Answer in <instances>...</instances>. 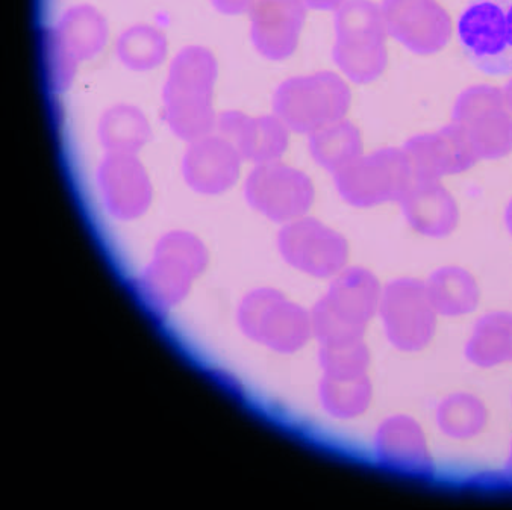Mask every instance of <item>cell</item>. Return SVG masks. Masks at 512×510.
<instances>
[{
	"label": "cell",
	"instance_id": "d4e9b609",
	"mask_svg": "<svg viewBox=\"0 0 512 510\" xmlns=\"http://www.w3.org/2000/svg\"><path fill=\"white\" fill-rule=\"evenodd\" d=\"M512 403V402H511Z\"/></svg>",
	"mask_w": 512,
	"mask_h": 510
},
{
	"label": "cell",
	"instance_id": "6da1fadb",
	"mask_svg": "<svg viewBox=\"0 0 512 510\" xmlns=\"http://www.w3.org/2000/svg\"><path fill=\"white\" fill-rule=\"evenodd\" d=\"M216 66L210 55L188 50L178 56L164 85V119L185 141L207 137L214 125L213 88Z\"/></svg>",
	"mask_w": 512,
	"mask_h": 510
},
{
	"label": "cell",
	"instance_id": "277c9868",
	"mask_svg": "<svg viewBox=\"0 0 512 510\" xmlns=\"http://www.w3.org/2000/svg\"><path fill=\"white\" fill-rule=\"evenodd\" d=\"M456 32L464 56L476 69L512 75V0H470Z\"/></svg>",
	"mask_w": 512,
	"mask_h": 510
},
{
	"label": "cell",
	"instance_id": "7402d4cb",
	"mask_svg": "<svg viewBox=\"0 0 512 510\" xmlns=\"http://www.w3.org/2000/svg\"><path fill=\"white\" fill-rule=\"evenodd\" d=\"M123 63L131 69H152L163 60V47L160 40L150 34H132L123 41L120 49Z\"/></svg>",
	"mask_w": 512,
	"mask_h": 510
},
{
	"label": "cell",
	"instance_id": "5bb4252c",
	"mask_svg": "<svg viewBox=\"0 0 512 510\" xmlns=\"http://www.w3.org/2000/svg\"><path fill=\"white\" fill-rule=\"evenodd\" d=\"M426 290L440 317H466L473 314L481 303L478 282L463 268H441L426 283Z\"/></svg>",
	"mask_w": 512,
	"mask_h": 510
},
{
	"label": "cell",
	"instance_id": "7a4b0ae2",
	"mask_svg": "<svg viewBox=\"0 0 512 510\" xmlns=\"http://www.w3.org/2000/svg\"><path fill=\"white\" fill-rule=\"evenodd\" d=\"M382 288L364 270L341 273L311 311L313 335L320 346L363 339L378 317Z\"/></svg>",
	"mask_w": 512,
	"mask_h": 510
},
{
	"label": "cell",
	"instance_id": "52a82bcc",
	"mask_svg": "<svg viewBox=\"0 0 512 510\" xmlns=\"http://www.w3.org/2000/svg\"><path fill=\"white\" fill-rule=\"evenodd\" d=\"M373 453L379 464L402 476H432L434 455L422 424L406 414L384 418L373 433Z\"/></svg>",
	"mask_w": 512,
	"mask_h": 510
},
{
	"label": "cell",
	"instance_id": "4fadbf2b",
	"mask_svg": "<svg viewBox=\"0 0 512 510\" xmlns=\"http://www.w3.org/2000/svg\"><path fill=\"white\" fill-rule=\"evenodd\" d=\"M464 356L482 370L512 364V312L496 309L481 315L467 336Z\"/></svg>",
	"mask_w": 512,
	"mask_h": 510
},
{
	"label": "cell",
	"instance_id": "d6986e66",
	"mask_svg": "<svg viewBox=\"0 0 512 510\" xmlns=\"http://www.w3.org/2000/svg\"><path fill=\"white\" fill-rule=\"evenodd\" d=\"M409 220L428 235L449 234L456 226L458 211L455 202L440 188H419L409 196L406 205Z\"/></svg>",
	"mask_w": 512,
	"mask_h": 510
},
{
	"label": "cell",
	"instance_id": "5b68a950",
	"mask_svg": "<svg viewBox=\"0 0 512 510\" xmlns=\"http://www.w3.org/2000/svg\"><path fill=\"white\" fill-rule=\"evenodd\" d=\"M378 318L394 349L417 353L432 343L440 315L429 299L426 283L400 279L382 288Z\"/></svg>",
	"mask_w": 512,
	"mask_h": 510
},
{
	"label": "cell",
	"instance_id": "603a6c76",
	"mask_svg": "<svg viewBox=\"0 0 512 510\" xmlns=\"http://www.w3.org/2000/svg\"><path fill=\"white\" fill-rule=\"evenodd\" d=\"M505 474L512 482V438L511 441H509L508 453H506Z\"/></svg>",
	"mask_w": 512,
	"mask_h": 510
},
{
	"label": "cell",
	"instance_id": "e0dca14e",
	"mask_svg": "<svg viewBox=\"0 0 512 510\" xmlns=\"http://www.w3.org/2000/svg\"><path fill=\"white\" fill-rule=\"evenodd\" d=\"M99 141L108 153L134 155L150 140L149 122L140 109L116 105L107 109L99 122Z\"/></svg>",
	"mask_w": 512,
	"mask_h": 510
},
{
	"label": "cell",
	"instance_id": "cb8c5ba5",
	"mask_svg": "<svg viewBox=\"0 0 512 510\" xmlns=\"http://www.w3.org/2000/svg\"><path fill=\"white\" fill-rule=\"evenodd\" d=\"M506 226H508L509 232L512 234V200L508 205V209H506Z\"/></svg>",
	"mask_w": 512,
	"mask_h": 510
},
{
	"label": "cell",
	"instance_id": "ffe728a7",
	"mask_svg": "<svg viewBox=\"0 0 512 510\" xmlns=\"http://www.w3.org/2000/svg\"><path fill=\"white\" fill-rule=\"evenodd\" d=\"M219 128L226 137L238 140L241 150L253 159L272 158L284 147L282 129L272 122L247 123L235 112H228L220 116Z\"/></svg>",
	"mask_w": 512,
	"mask_h": 510
},
{
	"label": "cell",
	"instance_id": "44dd1931",
	"mask_svg": "<svg viewBox=\"0 0 512 510\" xmlns=\"http://www.w3.org/2000/svg\"><path fill=\"white\" fill-rule=\"evenodd\" d=\"M320 368L323 376L332 379H355L369 376L372 353L363 339L349 343L320 346Z\"/></svg>",
	"mask_w": 512,
	"mask_h": 510
},
{
	"label": "cell",
	"instance_id": "ac0fdd59",
	"mask_svg": "<svg viewBox=\"0 0 512 510\" xmlns=\"http://www.w3.org/2000/svg\"><path fill=\"white\" fill-rule=\"evenodd\" d=\"M375 397L369 376L355 379H332L323 376L319 383V400L326 414L338 420H355L369 411Z\"/></svg>",
	"mask_w": 512,
	"mask_h": 510
},
{
	"label": "cell",
	"instance_id": "8992f818",
	"mask_svg": "<svg viewBox=\"0 0 512 510\" xmlns=\"http://www.w3.org/2000/svg\"><path fill=\"white\" fill-rule=\"evenodd\" d=\"M203 244L187 232H170L158 241L141 287L150 302L169 308L181 302L193 280L207 267Z\"/></svg>",
	"mask_w": 512,
	"mask_h": 510
},
{
	"label": "cell",
	"instance_id": "30bf717a",
	"mask_svg": "<svg viewBox=\"0 0 512 510\" xmlns=\"http://www.w3.org/2000/svg\"><path fill=\"white\" fill-rule=\"evenodd\" d=\"M247 199L273 220H294L310 206L313 188L308 179L290 168L264 167L250 176Z\"/></svg>",
	"mask_w": 512,
	"mask_h": 510
},
{
	"label": "cell",
	"instance_id": "8fae6325",
	"mask_svg": "<svg viewBox=\"0 0 512 510\" xmlns=\"http://www.w3.org/2000/svg\"><path fill=\"white\" fill-rule=\"evenodd\" d=\"M182 175L197 193H222L237 179V153L223 138L207 135L191 141L182 161Z\"/></svg>",
	"mask_w": 512,
	"mask_h": 510
},
{
	"label": "cell",
	"instance_id": "2e32d148",
	"mask_svg": "<svg viewBox=\"0 0 512 510\" xmlns=\"http://www.w3.org/2000/svg\"><path fill=\"white\" fill-rule=\"evenodd\" d=\"M70 37L50 55L47 78L54 91H66L72 85L78 61L91 55L99 47V26L87 17L73 20L69 25Z\"/></svg>",
	"mask_w": 512,
	"mask_h": 510
},
{
	"label": "cell",
	"instance_id": "9c48e42d",
	"mask_svg": "<svg viewBox=\"0 0 512 510\" xmlns=\"http://www.w3.org/2000/svg\"><path fill=\"white\" fill-rule=\"evenodd\" d=\"M282 255L293 267L313 276H331L346 259L344 241L314 220L290 224L279 238Z\"/></svg>",
	"mask_w": 512,
	"mask_h": 510
},
{
	"label": "cell",
	"instance_id": "3957f363",
	"mask_svg": "<svg viewBox=\"0 0 512 510\" xmlns=\"http://www.w3.org/2000/svg\"><path fill=\"white\" fill-rule=\"evenodd\" d=\"M237 318L247 338L273 352H297L314 338L311 312L269 288L247 294Z\"/></svg>",
	"mask_w": 512,
	"mask_h": 510
},
{
	"label": "cell",
	"instance_id": "7c38bea8",
	"mask_svg": "<svg viewBox=\"0 0 512 510\" xmlns=\"http://www.w3.org/2000/svg\"><path fill=\"white\" fill-rule=\"evenodd\" d=\"M337 108L338 90L328 79L291 82L278 97L279 111L297 129L322 125Z\"/></svg>",
	"mask_w": 512,
	"mask_h": 510
},
{
	"label": "cell",
	"instance_id": "ba28073f",
	"mask_svg": "<svg viewBox=\"0 0 512 510\" xmlns=\"http://www.w3.org/2000/svg\"><path fill=\"white\" fill-rule=\"evenodd\" d=\"M97 182L108 211L119 220H134L149 208V176L131 153H107L100 162Z\"/></svg>",
	"mask_w": 512,
	"mask_h": 510
},
{
	"label": "cell",
	"instance_id": "9a60e30c",
	"mask_svg": "<svg viewBox=\"0 0 512 510\" xmlns=\"http://www.w3.org/2000/svg\"><path fill=\"white\" fill-rule=\"evenodd\" d=\"M490 411L479 395L456 391L441 399L435 409V423L447 438L469 441L484 432Z\"/></svg>",
	"mask_w": 512,
	"mask_h": 510
}]
</instances>
